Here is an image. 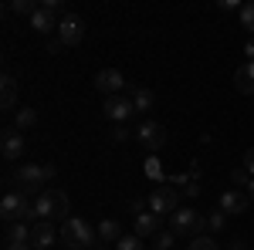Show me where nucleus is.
<instances>
[{"label": "nucleus", "instance_id": "obj_2", "mask_svg": "<svg viewBox=\"0 0 254 250\" xmlns=\"http://www.w3.org/2000/svg\"><path fill=\"white\" fill-rule=\"evenodd\" d=\"M68 193L61 190H44L38 193V200H34V213H38V220H68Z\"/></svg>", "mask_w": 254, "mask_h": 250}, {"label": "nucleus", "instance_id": "obj_21", "mask_svg": "<svg viewBox=\"0 0 254 250\" xmlns=\"http://www.w3.org/2000/svg\"><path fill=\"white\" fill-rule=\"evenodd\" d=\"M31 125H38V112L34 108H17V129H31Z\"/></svg>", "mask_w": 254, "mask_h": 250}, {"label": "nucleus", "instance_id": "obj_23", "mask_svg": "<svg viewBox=\"0 0 254 250\" xmlns=\"http://www.w3.org/2000/svg\"><path fill=\"white\" fill-rule=\"evenodd\" d=\"M146 176H149V179H156L159 186H163V166H159L156 155H149V159H146Z\"/></svg>", "mask_w": 254, "mask_h": 250}, {"label": "nucleus", "instance_id": "obj_25", "mask_svg": "<svg viewBox=\"0 0 254 250\" xmlns=\"http://www.w3.org/2000/svg\"><path fill=\"white\" fill-rule=\"evenodd\" d=\"M190 250H220V247H217L210 237H203V233H200V237H193V240H190Z\"/></svg>", "mask_w": 254, "mask_h": 250}, {"label": "nucleus", "instance_id": "obj_27", "mask_svg": "<svg viewBox=\"0 0 254 250\" xmlns=\"http://www.w3.org/2000/svg\"><path fill=\"white\" fill-rule=\"evenodd\" d=\"M173 237H176L173 230H163V233H156V250H170V247H173Z\"/></svg>", "mask_w": 254, "mask_h": 250}, {"label": "nucleus", "instance_id": "obj_32", "mask_svg": "<svg viewBox=\"0 0 254 250\" xmlns=\"http://www.w3.org/2000/svg\"><path fill=\"white\" fill-rule=\"evenodd\" d=\"M129 210L139 216V213H146V203H142V200H129Z\"/></svg>", "mask_w": 254, "mask_h": 250}, {"label": "nucleus", "instance_id": "obj_8", "mask_svg": "<svg viewBox=\"0 0 254 250\" xmlns=\"http://www.w3.org/2000/svg\"><path fill=\"white\" fill-rule=\"evenodd\" d=\"M95 88H98L105 98H112V95H119V92H126V88H129V81L122 78V71H116V68H105V71H98Z\"/></svg>", "mask_w": 254, "mask_h": 250}, {"label": "nucleus", "instance_id": "obj_12", "mask_svg": "<svg viewBox=\"0 0 254 250\" xmlns=\"http://www.w3.org/2000/svg\"><path fill=\"white\" fill-rule=\"evenodd\" d=\"M220 210L227 213V216H241V213L248 210V196L241 190H224L220 193Z\"/></svg>", "mask_w": 254, "mask_h": 250}, {"label": "nucleus", "instance_id": "obj_4", "mask_svg": "<svg viewBox=\"0 0 254 250\" xmlns=\"http://www.w3.org/2000/svg\"><path fill=\"white\" fill-rule=\"evenodd\" d=\"M55 176V166H38V162H24L17 169V183L24 193H44V183Z\"/></svg>", "mask_w": 254, "mask_h": 250}, {"label": "nucleus", "instance_id": "obj_35", "mask_svg": "<svg viewBox=\"0 0 254 250\" xmlns=\"http://www.w3.org/2000/svg\"><path fill=\"white\" fill-rule=\"evenodd\" d=\"M126 135H129V132H126V129H122V125H116V129H112V139H116V142H122V139H126Z\"/></svg>", "mask_w": 254, "mask_h": 250}, {"label": "nucleus", "instance_id": "obj_16", "mask_svg": "<svg viewBox=\"0 0 254 250\" xmlns=\"http://www.w3.org/2000/svg\"><path fill=\"white\" fill-rule=\"evenodd\" d=\"M129 98H132V108L136 112H149L156 105V95L149 88H136V85H129Z\"/></svg>", "mask_w": 254, "mask_h": 250}, {"label": "nucleus", "instance_id": "obj_3", "mask_svg": "<svg viewBox=\"0 0 254 250\" xmlns=\"http://www.w3.org/2000/svg\"><path fill=\"white\" fill-rule=\"evenodd\" d=\"M0 216L10 220V223H17V220H38V213L27 203V193L24 190H14V193H7V196L0 200Z\"/></svg>", "mask_w": 254, "mask_h": 250}, {"label": "nucleus", "instance_id": "obj_26", "mask_svg": "<svg viewBox=\"0 0 254 250\" xmlns=\"http://www.w3.org/2000/svg\"><path fill=\"white\" fill-rule=\"evenodd\" d=\"M224 223H227V213L224 210H217V213L207 216V227H210V230H224Z\"/></svg>", "mask_w": 254, "mask_h": 250}, {"label": "nucleus", "instance_id": "obj_28", "mask_svg": "<svg viewBox=\"0 0 254 250\" xmlns=\"http://www.w3.org/2000/svg\"><path fill=\"white\" fill-rule=\"evenodd\" d=\"M183 193H187L190 200H196V196H200V179H193V183H187V186H183Z\"/></svg>", "mask_w": 254, "mask_h": 250}, {"label": "nucleus", "instance_id": "obj_17", "mask_svg": "<svg viewBox=\"0 0 254 250\" xmlns=\"http://www.w3.org/2000/svg\"><path fill=\"white\" fill-rule=\"evenodd\" d=\"M0 105H3V108H14V105H17V78L14 75L0 78Z\"/></svg>", "mask_w": 254, "mask_h": 250}, {"label": "nucleus", "instance_id": "obj_22", "mask_svg": "<svg viewBox=\"0 0 254 250\" xmlns=\"http://www.w3.org/2000/svg\"><path fill=\"white\" fill-rule=\"evenodd\" d=\"M237 17H241V27H244V31H251V34H254V0H251V3H244V7H241V14H237Z\"/></svg>", "mask_w": 254, "mask_h": 250}, {"label": "nucleus", "instance_id": "obj_29", "mask_svg": "<svg viewBox=\"0 0 254 250\" xmlns=\"http://www.w3.org/2000/svg\"><path fill=\"white\" fill-rule=\"evenodd\" d=\"M41 7H44V10H51V14H58L64 3H61V0H41Z\"/></svg>", "mask_w": 254, "mask_h": 250}, {"label": "nucleus", "instance_id": "obj_11", "mask_svg": "<svg viewBox=\"0 0 254 250\" xmlns=\"http://www.w3.org/2000/svg\"><path fill=\"white\" fill-rule=\"evenodd\" d=\"M0 152H3V159H20V152H24V135H20V129H3V135H0Z\"/></svg>", "mask_w": 254, "mask_h": 250}, {"label": "nucleus", "instance_id": "obj_19", "mask_svg": "<svg viewBox=\"0 0 254 250\" xmlns=\"http://www.w3.org/2000/svg\"><path fill=\"white\" fill-rule=\"evenodd\" d=\"M95 230H98V240H102V244H119V240H122V227H119V220H102Z\"/></svg>", "mask_w": 254, "mask_h": 250}, {"label": "nucleus", "instance_id": "obj_6", "mask_svg": "<svg viewBox=\"0 0 254 250\" xmlns=\"http://www.w3.org/2000/svg\"><path fill=\"white\" fill-rule=\"evenodd\" d=\"M176 203H180V193L173 190V183H163L149 193V213H156V216H166V213L173 216Z\"/></svg>", "mask_w": 254, "mask_h": 250}, {"label": "nucleus", "instance_id": "obj_34", "mask_svg": "<svg viewBox=\"0 0 254 250\" xmlns=\"http://www.w3.org/2000/svg\"><path fill=\"white\" fill-rule=\"evenodd\" d=\"M244 58H248V61H254V38L248 41V44H244Z\"/></svg>", "mask_w": 254, "mask_h": 250}, {"label": "nucleus", "instance_id": "obj_10", "mask_svg": "<svg viewBox=\"0 0 254 250\" xmlns=\"http://www.w3.org/2000/svg\"><path fill=\"white\" fill-rule=\"evenodd\" d=\"M81 38H85V20H81L78 14H68V17L61 20V27H58V41L64 44V48H75Z\"/></svg>", "mask_w": 254, "mask_h": 250}, {"label": "nucleus", "instance_id": "obj_36", "mask_svg": "<svg viewBox=\"0 0 254 250\" xmlns=\"http://www.w3.org/2000/svg\"><path fill=\"white\" fill-rule=\"evenodd\" d=\"M231 250H248V244H244V240H234V244H231Z\"/></svg>", "mask_w": 254, "mask_h": 250}, {"label": "nucleus", "instance_id": "obj_13", "mask_svg": "<svg viewBox=\"0 0 254 250\" xmlns=\"http://www.w3.org/2000/svg\"><path fill=\"white\" fill-rule=\"evenodd\" d=\"M31 230H34V250H48L51 244H55V237H61V233H55L51 220H38Z\"/></svg>", "mask_w": 254, "mask_h": 250}, {"label": "nucleus", "instance_id": "obj_38", "mask_svg": "<svg viewBox=\"0 0 254 250\" xmlns=\"http://www.w3.org/2000/svg\"><path fill=\"white\" fill-rule=\"evenodd\" d=\"M7 250H14V247H7Z\"/></svg>", "mask_w": 254, "mask_h": 250}, {"label": "nucleus", "instance_id": "obj_30", "mask_svg": "<svg viewBox=\"0 0 254 250\" xmlns=\"http://www.w3.org/2000/svg\"><path fill=\"white\" fill-rule=\"evenodd\" d=\"M241 7H244V3H237V0H220V10H237V14H241Z\"/></svg>", "mask_w": 254, "mask_h": 250}, {"label": "nucleus", "instance_id": "obj_18", "mask_svg": "<svg viewBox=\"0 0 254 250\" xmlns=\"http://www.w3.org/2000/svg\"><path fill=\"white\" fill-rule=\"evenodd\" d=\"M31 27H34L38 34H51V31H58L61 24L55 20V14H51V10H44V7H38V14L31 17Z\"/></svg>", "mask_w": 254, "mask_h": 250}, {"label": "nucleus", "instance_id": "obj_14", "mask_svg": "<svg viewBox=\"0 0 254 250\" xmlns=\"http://www.w3.org/2000/svg\"><path fill=\"white\" fill-rule=\"evenodd\" d=\"M159 223H163V216H156V213H139L136 216V237H142V240H146V237H156L159 233Z\"/></svg>", "mask_w": 254, "mask_h": 250}, {"label": "nucleus", "instance_id": "obj_9", "mask_svg": "<svg viewBox=\"0 0 254 250\" xmlns=\"http://www.w3.org/2000/svg\"><path fill=\"white\" fill-rule=\"evenodd\" d=\"M132 112H136V108H132V98L129 95H112V98L102 101V115L112 118V122H126Z\"/></svg>", "mask_w": 254, "mask_h": 250}, {"label": "nucleus", "instance_id": "obj_7", "mask_svg": "<svg viewBox=\"0 0 254 250\" xmlns=\"http://www.w3.org/2000/svg\"><path fill=\"white\" fill-rule=\"evenodd\" d=\"M136 139H139V146H146L149 152H156V149L166 146V129H163L159 122H142L139 132H136Z\"/></svg>", "mask_w": 254, "mask_h": 250}, {"label": "nucleus", "instance_id": "obj_1", "mask_svg": "<svg viewBox=\"0 0 254 250\" xmlns=\"http://www.w3.org/2000/svg\"><path fill=\"white\" fill-rule=\"evenodd\" d=\"M61 240L71 250H88V247H95L98 230H92V223L81 220V216H68V220L61 223Z\"/></svg>", "mask_w": 254, "mask_h": 250}, {"label": "nucleus", "instance_id": "obj_33", "mask_svg": "<svg viewBox=\"0 0 254 250\" xmlns=\"http://www.w3.org/2000/svg\"><path fill=\"white\" fill-rule=\"evenodd\" d=\"M61 48H64V44H61V41H58V38H55V41H48V54H58Z\"/></svg>", "mask_w": 254, "mask_h": 250}, {"label": "nucleus", "instance_id": "obj_15", "mask_svg": "<svg viewBox=\"0 0 254 250\" xmlns=\"http://www.w3.org/2000/svg\"><path fill=\"white\" fill-rule=\"evenodd\" d=\"M234 85L241 95H254V61H248V64H241L234 75Z\"/></svg>", "mask_w": 254, "mask_h": 250}, {"label": "nucleus", "instance_id": "obj_5", "mask_svg": "<svg viewBox=\"0 0 254 250\" xmlns=\"http://www.w3.org/2000/svg\"><path fill=\"white\" fill-rule=\"evenodd\" d=\"M203 227H207V216H200L196 210H176L170 216V230L176 237H200Z\"/></svg>", "mask_w": 254, "mask_h": 250}, {"label": "nucleus", "instance_id": "obj_20", "mask_svg": "<svg viewBox=\"0 0 254 250\" xmlns=\"http://www.w3.org/2000/svg\"><path fill=\"white\" fill-rule=\"evenodd\" d=\"M116 250H146V244H142V237H136V233H122Z\"/></svg>", "mask_w": 254, "mask_h": 250}, {"label": "nucleus", "instance_id": "obj_37", "mask_svg": "<svg viewBox=\"0 0 254 250\" xmlns=\"http://www.w3.org/2000/svg\"><path fill=\"white\" fill-rule=\"evenodd\" d=\"M248 200L254 203V179H251V186H248Z\"/></svg>", "mask_w": 254, "mask_h": 250}, {"label": "nucleus", "instance_id": "obj_31", "mask_svg": "<svg viewBox=\"0 0 254 250\" xmlns=\"http://www.w3.org/2000/svg\"><path fill=\"white\" fill-rule=\"evenodd\" d=\"M244 169L254 176V149H248V152H244Z\"/></svg>", "mask_w": 254, "mask_h": 250}, {"label": "nucleus", "instance_id": "obj_24", "mask_svg": "<svg viewBox=\"0 0 254 250\" xmlns=\"http://www.w3.org/2000/svg\"><path fill=\"white\" fill-rule=\"evenodd\" d=\"M231 179H234V186H237V190H241V186H251V179H254V176L248 173L244 166H237L234 173H231Z\"/></svg>", "mask_w": 254, "mask_h": 250}]
</instances>
